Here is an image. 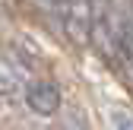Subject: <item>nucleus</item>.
Returning <instances> with one entry per match:
<instances>
[{
	"mask_svg": "<svg viewBox=\"0 0 133 130\" xmlns=\"http://www.w3.org/2000/svg\"><path fill=\"white\" fill-rule=\"evenodd\" d=\"M19 73L13 70V63H6L3 57H0V95H6V99H13V95H19Z\"/></svg>",
	"mask_w": 133,
	"mask_h": 130,
	"instance_id": "2",
	"label": "nucleus"
},
{
	"mask_svg": "<svg viewBox=\"0 0 133 130\" xmlns=\"http://www.w3.org/2000/svg\"><path fill=\"white\" fill-rule=\"evenodd\" d=\"M44 3H51V6H54V10H60V6H63V3H66V0H44Z\"/></svg>",
	"mask_w": 133,
	"mask_h": 130,
	"instance_id": "4",
	"label": "nucleus"
},
{
	"mask_svg": "<svg viewBox=\"0 0 133 130\" xmlns=\"http://www.w3.org/2000/svg\"><path fill=\"white\" fill-rule=\"evenodd\" d=\"M25 102H29V108L35 114L51 118V114L60 111V89L54 83H48V79H32L25 86Z\"/></svg>",
	"mask_w": 133,
	"mask_h": 130,
	"instance_id": "1",
	"label": "nucleus"
},
{
	"mask_svg": "<svg viewBox=\"0 0 133 130\" xmlns=\"http://www.w3.org/2000/svg\"><path fill=\"white\" fill-rule=\"evenodd\" d=\"M32 130H51V127H32Z\"/></svg>",
	"mask_w": 133,
	"mask_h": 130,
	"instance_id": "5",
	"label": "nucleus"
},
{
	"mask_svg": "<svg viewBox=\"0 0 133 130\" xmlns=\"http://www.w3.org/2000/svg\"><path fill=\"white\" fill-rule=\"evenodd\" d=\"M114 130H133V118L127 114V111H114Z\"/></svg>",
	"mask_w": 133,
	"mask_h": 130,
	"instance_id": "3",
	"label": "nucleus"
}]
</instances>
